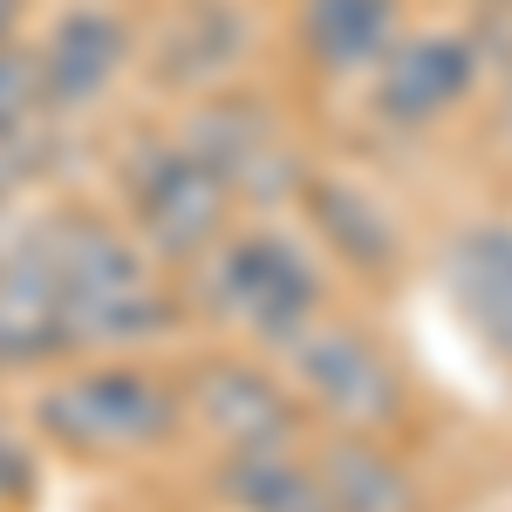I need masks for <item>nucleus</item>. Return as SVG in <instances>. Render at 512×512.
Wrapping results in <instances>:
<instances>
[{
    "instance_id": "f257e3e1",
    "label": "nucleus",
    "mask_w": 512,
    "mask_h": 512,
    "mask_svg": "<svg viewBox=\"0 0 512 512\" xmlns=\"http://www.w3.org/2000/svg\"><path fill=\"white\" fill-rule=\"evenodd\" d=\"M41 260L55 267L62 308H69V342H144L171 328V301H164L144 260L123 246L96 212H48L28 226Z\"/></svg>"
},
{
    "instance_id": "f03ea898",
    "label": "nucleus",
    "mask_w": 512,
    "mask_h": 512,
    "mask_svg": "<svg viewBox=\"0 0 512 512\" xmlns=\"http://www.w3.org/2000/svg\"><path fill=\"white\" fill-rule=\"evenodd\" d=\"M205 301H212V315L239 321L246 335L287 349V342H301L315 328L321 274L294 239L246 233L205 253Z\"/></svg>"
},
{
    "instance_id": "7ed1b4c3",
    "label": "nucleus",
    "mask_w": 512,
    "mask_h": 512,
    "mask_svg": "<svg viewBox=\"0 0 512 512\" xmlns=\"http://www.w3.org/2000/svg\"><path fill=\"white\" fill-rule=\"evenodd\" d=\"M41 431L62 437L69 451L89 458H117V451H144L178 424V396L151 383L144 369H89L69 376L62 390H48L35 403Z\"/></svg>"
},
{
    "instance_id": "20e7f679",
    "label": "nucleus",
    "mask_w": 512,
    "mask_h": 512,
    "mask_svg": "<svg viewBox=\"0 0 512 512\" xmlns=\"http://www.w3.org/2000/svg\"><path fill=\"white\" fill-rule=\"evenodd\" d=\"M130 198H137V226L151 239L158 260H205L219 246V226H226V205H233V178L212 158H198L192 144H158L151 158L137 164L130 178Z\"/></svg>"
},
{
    "instance_id": "39448f33",
    "label": "nucleus",
    "mask_w": 512,
    "mask_h": 512,
    "mask_svg": "<svg viewBox=\"0 0 512 512\" xmlns=\"http://www.w3.org/2000/svg\"><path fill=\"white\" fill-rule=\"evenodd\" d=\"M287 362H294V376L308 383V396H315L335 424L376 431V424L396 417V369L383 362V349L369 335L315 321L301 342H287Z\"/></svg>"
},
{
    "instance_id": "423d86ee",
    "label": "nucleus",
    "mask_w": 512,
    "mask_h": 512,
    "mask_svg": "<svg viewBox=\"0 0 512 512\" xmlns=\"http://www.w3.org/2000/svg\"><path fill=\"white\" fill-rule=\"evenodd\" d=\"M185 144H192L198 158H212L226 178H233L239 198H267L287 192V185H308L301 178V164L287 151V137H280V123L260 110V103H246V96H212L192 123H185Z\"/></svg>"
},
{
    "instance_id": "0eeeda50",
    "label": "nucleus",
    "mask_w": 512,
    "mask_h": 512,
    "mask_svg": "<svg viewBox=\"0 0 512 512\" xmlns=\"http://www.w3.org/2000/svg\"><path fill=\"white\" fill-rule=\"evenodd\" d=\"M478 82V48L472 35H403L376 62V117L383 123H403V130H417V123L444 117L451 103H465V89Z\"/></svg>"
},
{
    "instance_id": "6e6552de",
    "label": "nucleus",
    "mask_w": 512,
    "mask_h": 512,
    "mask_svg": "<svg viewBox=\"0 0 512 512\" xmlns=\"http://www.w3.org/2000/svg\"><path fill=\"white\" fill-rule=\"evenodd\" d=\"M130 62V28L103 0H82L76 14H62L48 41H41V89H48V110H89L117 69Z\"/></svg>"
},
{
    "instance_id": "1a4fd4ad",
    "label": "nucleus",
    "mask_w": 512,
    "mask_h": 512,
    "mask_svg": "<svg viewBox=\"0 0 512 512\" xmlns=\"http://www.w3.org/2000/svg\"><path fill=\"white\" fill-rule=\"evenodd\" d=\"M192 417L233 451H280V437L294 431V403L246 362H205L192 376Z\"/></svg>"
},
{
    "instance_id": "9d476101",
    "label": "nucleus",
    "mask_w": 512,
    "mask_h": 512,
    "mask_svg": "<svg viewBox=\"0 0 512 512\" xmlns=\"http://www.w3.org/2000/svg\"><path fill=\"white\" fill-rule=\"evenodd\" d=\"M55 349H76L69 342V308H62L55 267L41 260L35 233H21L14 260L0 267V362H41Z\"/></svg>"
},
{
    "instance_id": "9b49d317",
    "label": "nucleus",
    "mask_w": 512,
    "mask_h": 512,
    "mask_svg": "<svg viewBox=\"0 0 512 512\" xmlns=\"http://www.w3.org/2000/svg\"><path fill=\"white\" fill-rule=\"evenodd\" d=\"M444 287L478 328V342L512 362V226H472L451 239Z\"/></svg>"
},
{
    "instance_id": "f8f14e48",
    "label": "nucleus",
    "mask_w": 512,
    "mask_h": 512,
    "mask_svg": "<svg viewBox=\"0 0 512 512\" xmlns=\"http://www.w3.org/2000/svg\"><path fill=\"white\" fill-rule=\"evenodd\" d=\"M301 48L328 76L376 69L396 48V0H301Z\"/></svg>"
},
{
    "instance_id": "ddd939ff",
    "label": "nucleus",
    "mask_w": 512,
    "mask_h": 512,
    "mask_svg": "<svg viewBox=\"0 0 512 512\" xmlns=\"http://www.w3.org/2000/svg\"><path fill=\"white\" fill-rule=\"evenodd\" d=\"M301 192H308L315 233L349 260L355 274H390L396 267V226L369 192H355V185H321V178H308Z\"/></svg>"
},
{
    "instance_id": "4468645a",
    "label": "nucleus",
    "mask_w": 512,
    "mask_h": 512,
    "mask_svg": "<svg viewBox=\"0 0 512 512\" xmlns=\"http://www.w3.org/2000/svg\"><path fill=\"white\" fill-rule=\"evenodd\" d=\"M219 485L246 512H342V499L328 492V478L301 472V465H287L274 451H233V465H226Z\"/></svg>"
},
{
    "instance_id": "2eb2a0df",
    "label": "nucleus",
    "mask_w": 512,
    "mask_h": 512,
    "mask_svg": "<svg viewBox=\"0 0 512 512\" xmlns=\"http://www.w3.org/2000/svg\"><path fill=\"white\" fill-rule=\"evenodd\" d=\"M321 478L342 499V512H417L410 472L396 465L390 451H376L369 437H335L328 458H321Z\"/></svg>"
},
{
    "instance_id": "dca6fc26",
    "label": "nucleus",
    "mask_w": 512,
    "mask_h": 512,
    "mask_svg": "<svg viewBox=\"0 0 512 512\" xmlns=\"http://www.w3.org/2000/svg\"><path fill=\"white\" fill-rule=\"evenodd\" d=\"M239 55V14L219 0H198L178 14V28L164 35V76L171 82H212Z\"/></svg>"
},
{
    "instance_id": "f3484780",
    "label": "nucleus",
    "mask_w": 512,
    "mask_h": 512,
    "mask_svg": "<svg viewBox=\"0 0 512 512\" xmlns=\"http://www.w3.org/2000/svg\"><path fill=\"white\" fill-rule=\"evenodd\" d=\"M41 110H48V89H41V48L0 41V144H7V137H28Z\"/></svg>"
},
{
    "instance_id": "a211bd4d",
    "label": "nucleus",
    "mask_w": 512,
    "mask_h": 512,
    "mask_svg": "<svg viewBox=\"0 0 512 512\" xmlns=\"http://www.w3.org/2000/svg\"><path fill=\"white\" fill-rule=\"evenodd\" d=\"M21 492H28V458L0 437V499H21Z\"/></svg>"
},
{
    "instance_id": "6ab92c4d",
    "label": "nucleus",
    "mask_w": 512,
    "mask_h": 512,
    "mask_svg": "<svg viewBox=\"0 0 512 512\" xmlns=\"http://www.w3.org/2000/svg\"><path fill=\"white\" fill-rule=\"evenodd\" d=\"M14 21H21V0H0V41L14 35Z\"/></svg>"
},
{
    "instance_id": "aec40b11",
    "label": "nucleus",
    "mask_w": 512,
    "mask_h": 512,
    "mask_svg": "<svg viewBox=\"0 0 512 512\" xmlns=\"http://www.w3.org/2000/svg\"><path fill=\"white\" fill-rule=\"evenodd\" d=\"M14 246H21V233H7V226H0V267L14 260Z\"/></svg>"
}]
</instances>
